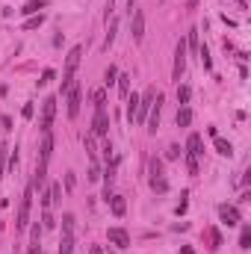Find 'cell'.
<instances>
[{
  "label": "cell",
  "instance_id": "5b68a950",
  "mask_svg": "<svg viewBox=\"0 0 251 254\" xmlns=\"http://www.w3.org/2000/svg\"><path fill=\"white\" fill-rule=\"evenodd\" d=\"M53 116H56V98H45V101H42V121H39V130H42V133H50Z\"/></svg>",
  "mask_w": 251,
  "mask_h": 254
},
{
  "label": "cell",
  "instance_id": "603a6c76",
  "mask_svg": "<svg viewBox=\"0 0 251 254\" xmlns=\"http://www.w3.org/2000/svg\"><path fill=\"white\" fill-rule=\"evenodd\" d=\"M116 83H118V95H121V98H127V95H130V74H118V80H116Z\"/></svg>",
  "mask_w": 251,
  "mask_h": 254
},
{
  "label": "cell",
  "instance_id": "484cf974",
  "mask_svg": "<svg viewBox=\"0 0 251 254\" xmlns=\"http://www.w3.org/2000/svg\"><path fill=\"white\" fill-rule=\"evenodd\" d=\"M198 59H201L204 71H210V68H213V59H210V51H207V45H204V48H198Z\"/></svg>",
  "mask_w": 251,
  "mask_h": 254
},
{
  "label": "cell",
  "instance_id": "9a60e30c",
  "mask_svg": "<svg viewBox=\"0 0 251 254\" xmlns=\"http://www.w3.org/2000/svg\"><path fill=\"white\" fill-rule=\"evenodd\" d=\"M106 204H110V207H113V216H118V219H121V216L127 213V201H124L121 195H113V198H110V201H106Z\"/></svg>",
  "mask_w": 251,
  "mask_h": 254
},
{
  "label": "cell",
  "instance_id": "b9f144b4",
  "mask_svg": "<svg viewBox=\"0 0 251 254\" xmlns=\"http://www.w3.org/2000/svg\"><path fill=\"white\" fill-rule=\"evenodd\" d=\"M127 3H130V9H133V0H127Z\"/></svg>",
  "mask_w": 251,
  "mask_h": 254
},
{
  "label": "cell",
  "instance_id": "4dcf8cb0",
  "mask_svg": "<svg viewBox=\"0 0 251 254\" xmlns=\"http://www.w3.org/2000/svg\"><path fill=\"white\" fill-rule=\"evenodd\" d=\"M42 228H56V219H53V213H50V210L42 213Z\"/></svg>",
  "mask_w": 251,
  "mask_h": 254
},
{
  "label": "cell",
  "instance_id": "f35d334b",
  "mask_svg": "<svg viewBox=\"0 0 251 254\" xmlns=\"http://www.w3.org/2000/svg\"><path fill=\"white\" fill-rule=\"evenodd\" d=\"M181 254H195V248H192V245H184V248H181Z\"/></svg>",
  "mask_w": 251,
  "mask_h": 254
},
{
  "label": "cell",
  "instance_id": "8d00e7d4",
  "mask_svg": "<svg viewBox=\"0 0 251 254\" xmlns=\"http://www.w3.org/2000/svg\"><path fill=\"white\" fill-rule=\"evenodd\" d=\"M0 124H3V130H12V116H0Z\"/></svg>",
  "mask_w": 251,
  "mask_h": 254
},
{
  "label": "cell",
  "instance_id": "277c9868",
  "mask_svg": "<svg viewBox=\"0 0 251 254\" xmlns=\"http://www.w3.org/2000/svg\"><path fill=\"white\" fill-rule=\"evenodd\" d=\"M65 98V103H68V119H77L80 116V103H83V92H80V83L74 80L71 83V89L62 95Z\"/></svg>",
  "mask_w": 251,
  "mask_h": 254
},
{
  "label": "cell",
  "instance_id": "4fadbf2b",
  "mask_svg": "<svg viewBox=\"0 0 251 254\" xmlns=\"http://www.w3.org/2000/svg\"><path fill=\"white\" fill-rule=\"evenodd\" d=\"M48 184V163H35V174H33V189H45Z\"/></svg>",
  "mask_w": 251,
  "mask_h": 254
},
{
  "label": "cell",
  "instance_id": "9c48e42d",
  "mask_svg": "<svg viewBox=\"0 0 251 254\" xmlns=\"http://www.w3.org/2000/svg\"><path fill=\"white\" fill-rule=\"evenodd\" d=\"M106 130H110V116H106V110H95L92 136H106Z\"/></svg>",
  "mask_w": 251,
  "mask_h": 254
},
{
  "label": "cell",
  "instance_id": "e575fe53",
  "mask_svg": "<svg viewBox=\"0 0 251 254\" xmlns=\"http://www.w3.org/2000/svg\"><path fill=\"white\" fill-rule=\"evenodd\" d=\"M110 157H113V142H110V139H106V142H103V160H106V163H110Z\"/></svg>",
  "mask_w": 251,
  "mask_h": 254
},
{
  "label": "cell",
  "instance_id": "3957f363",
  "mask_svg": "<svg viewBox=\"0 0 251 254\" xmlns=\"http://www.w3.org/2000/svg\"><path fill=\"white\" fill-rule=\"evenodd\" d=\"M184 71H186V39H177V45H174V65H171V80L181 83Z\"/></svg>",
  "mask_w": 251,
  "mask_h": 254
},
{
  "label": "cell",
  "instance_id": "52a82bcc",
  "mask_svg": "<svg viewBox=\"0 0 251 254\" xmlns=\"http://www.w3.org/2000/svg\"><path fill=\"white\" fill-rule=\"evenodd\" d=\"M133 18H130V33H133V42H142L145 39V12L142 9H130Z\"/></svg>",
  "mask_w": 251,
  "mask_h": 254
},
{
  "label": "cell",
  "instance_id": "7402d4cb",
  "mask_svg": "<svg viewBox=\"0 0 251 254\" xmlns=\"http://www.w3.org/2000/svg\"><path fill=\"white\" fill-rule=\"evenodd\" d=\"M189 98H192V89H189L186 83H184V86L177 83V101H181V106H186V103H189Z\"/></svg>",
  "mask_w": 251,
  "mask_h": 254
},
{
  "label": "cell",
  "instance_id": "74e56055",
  "mask_svg": "<svg viewBox=\"0 0 251 254\" xmlns=\"http://www.w3.org/2000/svg\"><path fill=\"white\" fill-rule=\"evenodd\" d=\"M21 113H24V119H33V113H35V110H33V103H24V110H21Z\"/></svg>",
  "mask_w": 251,
  "mask_h": 254
},
{
  "label": "cell",
  "instance_id": "d6a6232c",
  "mask_svg": "<svg viewBox=\"0 0 251 254\" xmlns=\"http://www.w3.org/2000/svg\"><path fill=\"white\" fill-rule=\"evenodd\" d=\"M50 80H53V68H45V71H42V80H39V86H48Z\"/></svg>",
  "mask_w": 251,
  "mask_h": 254
},
{
  "label": "cell",
  "instance_id": "cb8c5ba5",
  "mask_svg": "<svg viewBox=\"0 0 251 254\" xmlns=\"http://www.w3.org/2000/svg\"><path fill=\"white\" fill-rule=\"evenodd\" d=\"M239 248H242V251H248V248H251V228H248V225H242V234H239Z\"/></svg>",
  "mask_w": 251,
  "mask_h": 254
},
{
  "label": "cell",
  "instance_id": "30bf717a",
  "mask_svg": "<svg viewBox=\"0 0 251 254\" xmlns=\"http://www.w3.org/2000/svg\"><path fill=\"white\" fill-rule=\"evenodd\" d=\"M106 239H110L116 248H127L130 245V234L124 228H110V231H106Z\"/></svg>",
  "mask_w": 251,
  "mask_h": 254
},
{
  "label": "cell",
  "instance_id": "ab89813d",
  "mask_svg": "<svg viewBox=\"0 0 251 254\" xmlns=\"http://www.w3.org/2000/svg\"><path fill=\"white\" fill-rule=\"evenodd\" d=\"M195 6H198V0H186V9H189V12H192Z\"/></svg>",
  "mask_w": 251,
  "mask_h": 254
},
{
  "label": "cell",
  "instance_id": "d6986e66",
  "mask_svg": "<svg viewBox=\"0 0 251 254\" xmlns=\"http://www.w3.org/2000/svg\"><path fill=\"white\" fill-rule=\"evenodd\" d=\"M216 139V151L222 154V157H234V145L228 142V139H222V136H213Z\"/></svg>",
  "mask_w": 251,
  "mask_h": 254
},
{
  "label": "cell",
  "instance_id": "6da1fadb",
  "mask_svg": "<svg viewBox=\"0 0 251 254\" xmlns=\"http://www.w3.org/2000/svg\"><path fill=\"white\" fill-rule=\"evenodd\" d=\"M148 184H151V189L154 192H166L168 189V180H166V169H163V160L160 157H151V163H148Z\"/></svg>",
  "mask_w": 251,
  "mask_h": 254
},
{
  "label": "cell",
  "instance_id": "ba28073f",
  "mask_svg": "<svg viewBox=\"0 0 251 254\" xmlns=\"http://www.w3.org/2000/svg\"><path fill=\"white\" fill-rule=\"evenodd\" d=\"M219 219H222V225L234 228V225L242 222V216H239V210H236L234 204H219Z\"/></svg>",
  "mask_w": 251,
  "mask_h": 254
},
{
  "label": "cell",
  "instance_id": "60d3db41",
  "mask_svg": "<svg viewBox=\"0 0 251 254\" xmlns=\"http://www.w3.org/2000/svg\"><path fill=\"white\" fill-rule=\"evenodd\" d=\"M89 254H103V251H100V245H92V248H89Z\"/></svg>",
  "mask_w": 251,
  "mask_h": 254
},
{
  "label": "cell",
  "instance_id": "ac0fdd59",
  "mask_svg": "<svg viewBox=\"0 0 251 254\" xmlns=\"http://www.w3.org/2000/svg\"><path fill=\"white\" fill-rule=\"evenodd\" d=\"M174 121H177V127H189V124H192V110H189V106H181Z\"/></svg>",
  "mask_w": 251,
  "mask_h": 254
},
{
  "label": "cell",
  "instance_id": "83f0119b",
  "mask_svg": "<svg viewBox=\"0 0 251 254\" xmlns=\"http://www.w3.org/2000/svg\"><path fill=\"white\" fill-rule=\"evenodd\" d=\"M42 24H45V15L39 12V15H33V18L24 21V30H35V27H42Z\"/></svg>",
  "mask_w": 251,
  "mask_h": 254
},
{
  "label": "cell",
  "instance_id": "2e32d148",
  "mask_svg": "<svg viewBox=\"0 0 251 254\" xmlns=\"http://www.w3.org/2000/svg\"><path fill=\"white\" fill-rule=\"evenodd\" d=\"M45 6H48L45 0H30V3L21 6V15H39V9H45Z\"/></svg>",
  "mask_w": 251,
  "mask_h": 254
},
{
  "label": "cell",
  "instance_id": "e0dca14e",
  "mask_svg": "<svg viewBox=\"0 0 251 254\" xmlns=\"http://www.w3.org/2000/svg\"><path fill=\"white\" fill-rule=\"evenodd\" d=\"M136 110H139V95L133 92V95H127V121L130 124L136 121Z\"/></svg>",
  "mask_w": 251,
  "mask_h": 254
},
{
  "label": "cell",
  "instance_id": "8992f818",
  "mask_svg": "<svg viewBox=\"0 0 251 254\" xmlns=\"http://www.w3.org/2000/svg\"><path fill=\"white\" fill-rule=\"evenodd\" d=\"M160 116H163V92H157L154 95V103H151V110H148V133H157V127H160Z\"/></svg>",
  "mask_w": 251,
  "mask_h": 254
},
{
  "label": "cell",
  "instance_id": "8fae6325",
  "mask_svg": "<svg viewBox=\"0 0 251 254\" xmlns=\"http://www.w3.org/2000/svg\"><path fill=\"white\" fill-rule=\"evenodd\" d=\"M80 56H83V45H74L65 56V74H74L77 65H80Z\"/></svg>",
  "mask_w": 251,
  "mask_h": 254
},
{
  "label": "cell",
  "instance_id": "1f68e13d",
  "mask_svg": "<svg viewBox=\"0 0 251 254\" xmlns=\"http://www.w3.org/2000/svg\"><path fill=\"white\" fill-rule=\"evenodd\" d=\"M186 157V169H189V174H198V157H189V154H184Z\"/></svg>",
  "mask_w": 251,
  "mask_h": 254
},
{
  "label": "cell",
  "instance_id": "4316f807",
  "mask_svg": "<svg viewBox=\"0 0 251 254\" xmlns=\"http://www.w3.org/2000/svg\"><path fill=\"white\" fill-rule=\"evenodd\" d=\"M62 234H74V216L62 213Z\"/></svg>",
  "mask_w": 251,
  "mask_h": 254
},
{
  "label": "cell",
  "instance_id": "d4e9b609",
  "mask_svg": "<svg viewBox=\"0 0 251 254\" xmlns=\"http://www.w3.org/2000/svg\"><path fill=\"white\" fill-rule=\"evenodd\" d=\"M92 101H95V110H106V92L103 89H95Z\"/></svg>",
  "mask_w": 251,
  "mask_h": 254
},
{
  "label": "cell",
  "instance_id": "5bb4252c",
  "mask_svg": "<svg viewBox=\"0 0 251 254\" xmlns=\"http://www.w3.org/2000/svg\"><path fill=\"white\" fill-rule=\"evenodd\" d=\"M184 154H189V157H201V154H204V145H201V136H198V133H189Z\"/></svg>",
  "mask_w": 251,
  "mask_h": 254
},
{
  "label": "cell",
  "instance_id": "44dd1931",
  "mask_svg": "<svg viewBox=\"0 0 251 254\" xmlns=\"http://www.w3.org/2000/svg\"><path fill=\"white\" fill-rule=\"evenodd\" d=\"M116 30H118V21L113 18L110 21V30H106V39H103V51H110V45L116 42Z\"/></svg>",
  "mask_w": 251,
  "mask_h": 254
},
{
  "label": "cell",
  "instance_id": "7a4b0ae2",
  "mask_svg": "<svg viewBox=\"0 0 251 254\" xmlns=\"http://www.w3.org/2000/svg\"><path fill=\"white\" fill-rule=\"evenodd\" d=\"M30 207H33V184L24 189V198H21V204H18V216H15V231H18V234L30 228Z\"/></svg>",
  "mask_w": 251,
  "mask_h": 254
},
{
  "label": "cell",
  "instance_id": "7c38bea8",
  "mask_svg": "<svg viewBox=\"0 0 251 254\" xmlns=\"http://www.w3.org/2000/svg\"><path fill=\"white\" fill-rule=\"evenodd\" d=\"M53 154V133H42V145H39V163H50Z\"/></svg>",
  "mask_w": 251,
  "mask_h": 254
},
{
  "label": "cell",
  "instance_id": "f1b7e54d",
  "mask_svg": "<svg viewBox=\"0 0 251 254\" xmlns=\"http://www.w3.org/2000/svg\"><path fill=\"white\" fill-rule=\"evenodd\" d=\"M116 80H118V68L110 65V68H106V74H103V83H106V86H113Z\"/></svg>",
  "mask_w": 251,
  "mask_h": 254
},
{
  "label": "cell",
  "instance_id": "ffe728a7",
  "mask_svg": "<svg viewBox=\"0 0 251 254\" xmlns=\"http://www.w3.org/2000/svg\"><path fill=\"white\" fill-rule=\"evenodd\" d=\"M59 254H74V234H62V239H59Z\"/></svg>",
  "mask_w": 251,
  "mask_h": 254
},
{
  "label": "cell",
  "instance_id": "d590c367",
  "mask_svg": "<svg viewBox=\"0 0 251 254\" xmlns=\"http://www.w3.org/2000/svg\"><path fill=\"white\" fill-rule=\"evenodd\" d=\"M98 177H100V166L92 163V169H89V180H98Z\"/></svg>",
  "mask_w": 251,
  "mask_h": 254
},
{
  "label": "cell",
  "instance_id": "f546056e",
  "mask_svg": "<svg viewBox=\"0 0 251 254\" xmlns=\"http://www.w3.org/2000/svg\"><path fill=\"white\" fill-rule=\"evenodd\" d=\"M186 198H189V192H181V204L174 207V213H177V216H184V213H186V207H189V201H186Z\"/></svg>",
  "mask_w": 251,
  "mask_h": 254
},
{
  "label": "cell",
  "instance_id": "7bdbcfd3",
  "mask_svg": "<svg viewBox=\"0 0 251 254\" xmlns=\"http://www.w3.org/2000/svg\"><path fill=\"white\" fill-rule=\"evenodd\" d=\"M39 254H45V251H39Z\"/></svg>",
  "mask_w": 251,
  "mask_h": 254
},
{
  "label": "cell",
  "instance_id": "836d02e7",
  "mask_svg": "<svg viewBox=\"0 0 251 254\" xmlns=\"http://www.w3.org/2000/svg\"><path fill=\"white\" fill-rule=\"evenodd\" d=\"M168 160H177L181 157V145H168V154H166Z\"/></svg>",
  "mask_w": 251,
  "mask_h": 254
}]
</instances>
